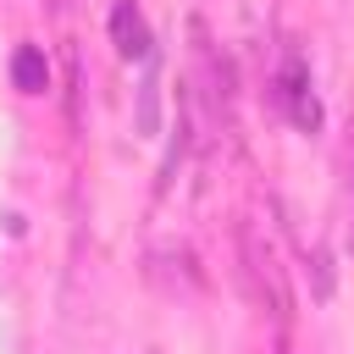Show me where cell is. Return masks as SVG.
I'll return each mask as SVG.
<instances>
[{
  "label": "cell",
  "instance_id": "1",
  "mask_svg": "<svg viewBox=\"0 0 354 354\" xmlns=\"http://www.w3.org/2000/svg\"><path fill=\"white\" fill-rule=\"evenodd\" d=\"M238 254H243V277H249V293L271 310V315H288L293 310V293H288V271H282V260H277V243L254 227V221H243L238 227Z\"/></svg>",
  "mask_w": 354,
  "mask_h": 354
},
{
  "label": "cell",
  "instance_id": "2",
  "mask_svg": "<svg viewBox=\"0 0 354 354\" xmlns=\"http://www.w3.org/2000/svg\"><path fill=\"white\" fill-rule=\"evenodd\" d=\"M111 33H116V50H122L127 61H144V55H149V28H144V17H138L133 0H116V11H111Z\"/></svg>",
  "mask_w": 354,
  "mask_h": 354
},
{
  "label": "cell",
  "instance_id": "4",
  "mask_svg": "<svg viewBox=\"0 0 354 354\" xmlns=\"http://www.w3.org/2000/svg\"><path fill=\"white\" fill-rule=\"evenodd\" d=\"M282 94H288V105H293V122H299V127H315V122H321V105H315V94L304 88V77H299V72H288V88H282Z\"/></svg>",
  "mask_w": 354,
  "mask_h": 354
},
{
  "label": "cell",
  "instance_id": "3",
  "mask_svg": "<svg viewBox=\"0 0 354 354\" xmlns=\"http://www.w3.org/2000/svg\"><path fill=\"white\" fill-rule=\"evenodd\" d=\"M11 83H17L22 94H39V88L50 83V66H44V55H39L33 44L17 50V61H11Z\"/></svg>",
  "mask_w": 354,
  "mask_h": 354
}]
</instances>
